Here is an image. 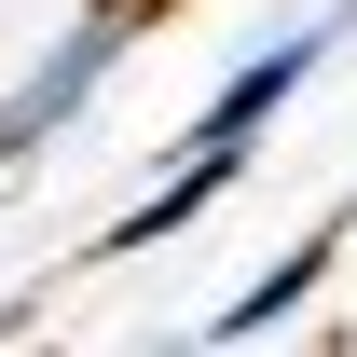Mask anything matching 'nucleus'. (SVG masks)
Listing matches in <instances>:
<instances>
[{"instance_id":"obj_2","label":"nucleus","mask_w":357,"mask_h":357,"mask_svg":"<svg viewBox=\"0 0 357 357\" xmlns=\"http://www.w3.org/2000/svg\"><path fill=\"white\" fill-rule=\"evenodd\" d=\"M330 42H344V14H330V28H289V42H261V55H248V69H234L220 96H206V124H192V137H220V151H248V137H261L275 110H289V96L316 83V55H330Z\"/></svg>"},{"instance_id":"obj_1","label":"nucleus","mask_w":357,"mask_h":357,"mask_svg":"<svg viewBox=\"0 0 357 357\" xmlns=\"http://www.w3.org/2000/svg\"><path fill=\"white\" fill-rule=\"evenodd\" d=\"M137 14H151V0H96L83 28H69V42H55L28 83L0 96V165H28L42 137H69V124H83V96L110 83V55H124V28H137Z\"/></svg>"},{"instance_id":"obj_3","label":"nucleus","mask_w":357,"mask_h":357,"mask_svg":"<svg viewBox=\"0 0 357 357\" xmlns=\"http://www.w3.org/2000/svg\"><path fill=\"white\" fill-rule=\"evenodd\" d=\"M316 275H330V234H303V248H289L261 289H234V303H220V330L248 344V330H275V316H303V303H316Z\"/></svg>"}]
</instances>
